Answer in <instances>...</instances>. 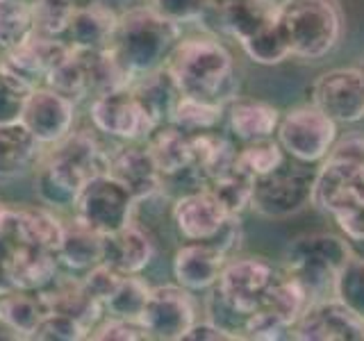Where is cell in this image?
I'll return each mask as SVG.
<instances>
[{"instance_id": "cell-1", "label": "cell", "mask_w": 364, "mask_h": 341, "mask_svg": "<svg viewBox=\"0 0 364 341\" xmlns=\"http://www.w3.org/2000/svg\"><path fill=\"white\" fill-rule=\"evenodd\" d=\"M109 153L91 130H73L46 148L34 173V191L50 210H73L91 178L109 170Z\"/></svg>"}, {"instance_id": "cell-2", "label": "cell", "mask_w": 364, "mask_h": 341, "mask_svg": "<svg viewBox=\"0 0 364 341\" xmlns=\"http://www.w3.org/2000/svg\"><path fill=\"white\" fill-rule=\"evenodd\" d=\"M166 66L182 96L225 107L239 91L235 57L219 37L182 39Z\"/></svg>"}, {"instance_id": "cell-3", "label": "cell", "mask_w": 364, "mask_h": 341, "mask_svg": "<svg viewBox=\"0 0 364 341\" xmlns=\"http://www.w3.org/2000/svg\"><path fill=\"white\" fill-rule=\"evenodd\" d=\"M182 41V26L164 18L148 5L130 7L119 14L112 50L132 77H141L168 64Z\"/></svg>"}, {"instance_id": "cell-4", "label": "cell", "mask_w": 364, "mask_h": 341, "mask_svg": "<svg viewBox=\"0 0 364 341\" xmlns=\"http://www.w3.org/2000/svg\"><path fill=\"white\" fill-rule=\"evenodd\" d=\"M276 16L291 57L303 62H321L337 48L346 30L339 0H282Z\"/></svg>"}, {"instance_id": "cell-5", "label": "cell", "mask_w": 364, "mask_h": 341, "mask_svg": "<svg viewBox=\"0 0 364 341\" xmlns=\"http://www.w3.org/2000/svg\"><path fill=\"white\" fill-rule=\"evenodd\" d=\"M350 255L353 248L344 234L303 232L284 248L282 271L301 284L312 303H316L335 296V280Z\"/></svg>"}, {"instance_id": "cell-6", "label": "cell", "mask_w": 364, "mask_h": 341, "mask_svg": "<svg viewBox=\"0 0 364 341\" xmlns=\"http://www.w3.org/2000/svg\"><path fill=\"white\" fill-rule=\"evenodd\" d=\"M364 200V134L355 132L337 139L316 168L312 205L323 214L337 212Z\"/></svg>"}, {"instance_id": "cell-7", "label": "cell", "mask_w": 364, "mask_h": 341, "mask_svg": "<svg viewBox=\"0 0 364 341\" xmlns=\"http://www.w3.org/2000/svg\"><path fill=\"white\" fill-rule=\"evenodd\" d=\"M314 178V166L287 157L276 170L253 180L250 210L264 219H289L312 205Z\"/></svg>"}, {"instance_id": "cell-8", "label": "cell", "mask_w": 364, "mask_h": 341, "mask_svg": "<svg viewBox=\"0 0 364 341\" xmlns=\"http://www.w3.org/2000/svg\"><path fill=\"white\" fill-rule=\"evenodd\" d=\"M339 139V125L312 102L282 112L276 141L289 159L318 166Z\"/></svg>"}, {"instance_id": "cell-9", "label": "cell", "mask_w": 364, "mask_h": 341, "mask_svg": "<svg viewBox=\"0 0 364 341\" xmlns=\"http://www.w3.org/2000/svg\"><path fill=\"white\" fill-rule=\"evenodd\" d=\"M136 198L117 178L102 173L91 178L80 191L73 214L100 234H112L134 221Z\"/></svg>"}, {"instance_id": "cell-10", "label": "cell", "mask_w": 364, "mask_h": 341, "mask_svg": "<svg viewBox=\"0 0 364 341\" xmlns=\"http://www.w3.org/2000/svg\"><path fill=\"white\" fill-rule=\"evenodd\" d=\"M89 121L98 132L121 141L148 139L157 128V123L148 114L132 87L107 91V94L91 98Z\"/></svg>"}, {"instance_id": "cell-11", "label": "cell", "mask_w": 364, "mask_h": 341, "mask_svg": "<svg viewBox=\"0 0 364 341\" xmlns=\"http://www.w3.org/2000/svg\"><path fill=\"white\" fill-rule=\"evenodd\" d=\"M198 321V305L193 291L173 284L151 287L139 323L148 332V339L182 341L189 328Z\"/></svg>"}, {"instance_id": "cell-12", "label": "cell", "mask_w": 364, "mask_h": 341, "mask_svg": "<svg viewBox=\"0 0 364 341\" xmlns=\"http://www.w3.org/2000/svg\"><path fill=\"white\" fill-rule=\"evenodd\" d=\"M280 269L267 257H228L214 289L246 318L264 303L271 287L276 284Z\"/></svg>"}, {"instance_id": "cell-13", "label": "cell", "mask_w": 364, "mask_h": 341, "mask_svg": "<svg viewBox=\"0 0 364 341\" xmlns=\"http://www.w3.org/2000/svg\"><path fill=\"white\" fill-rule=\"evenodd\" d=\"M310 102L337 125L364 121V80L358 66L323 71L310 87Z\"/></svg>"}, {"instance_id": "cell-14", "label": "cell", "mask_w": 364, "mask_h": 341, "mask_svg": "<svg viewBox=\"0 0 364 341\" xmlns=\"http://www.w3.org/2000/svg\"><path fill=\"white\" fill-rule=\"evenodd\" d=\"M299 341H364V318L335 296L316 301L291 328V337Z\"/></svg>"}, {"instance_id": "cell-15", "label": "cell", "mask_w": 364, "mask_h": 341, "mask_svg": "<svg viewBox=\"0 0 364 341\" xmlns=\"http://www.w3.org/2000/svg\"><path fill=\"white\" fill-rule=\"evenodd\" d=\"M225 205L208 187L185 191L173 200L171 221L185 242H210L230 219Z\"/></svg>"}, {"instance_id": "cell-16", "label": "cell", "mask_w": 364, "mask_h": 341, "mask_svg": "<svg viewBox=\"0 0 364 341\" xmlns=\"http://www.w3.org/2000/svg\"><path fill=\"white\" fill-rule=\"evenodd\" d=\"M75 117H77V102L62 96L60 91L41 85L34 87V91L30 94V100L21 121L48 148L73 132Z\"/></svg>"}, {"instance_id": "cell-17", "label": "cell", "mask_w": 364, "mask_h": 341, "mask_svg": "<svg viewBox=\"0 0 364 341\" xmlns=\"http://www.w3.org/2000/svg\"><path fill=\"white\" fill-rule=\"evenodd\" d=\"M64 219L50 207H3L0 237L14 246H37L57 250Z\"/></svg>"}, {"instance_id": "cell-18", "label": "cell", "mask_w": 364, "mask_h": 341, "mask_svg": "<svg viewBox=\"0 0 364 341\" xmlns=\"http://www.w3.org/2000/svg\"><path fill=\"white\" fill-rule=\"evenodd\" d=\"M123 187H128L136 202L148 200L162 193L164 175L155 166L151 153L146 146H136V141H128L125 146L114 148L109 153V170Z\"/></svg>"}, {"instance_id": "cell-19", "label": "cell", "mask_w": 364, "mask_h": 341, "mask_svg": "<svg viewBox=\"0 0 364 341\" xmlns=\"http://www.w3.org/2000/svg\"><path fill=\"white\" fill-rule=\"evenodd\" d=\"M71 53V43L60 37H46V34H32V37L14 50H7L0 66L23 77L32 87H41L53 68Z\"/></svg>"}, {"instance_id": "cell-20", "label": "cell", "mask_w": 364, "mask_h": 341, "mask_svg": "<svg viewBox=\"0 0 364 341\" xmlns=\"http://www.w3.org/2000/svg\"><path fill=\"white\" fill-rule=\"evenodd\" d=\"M228 261V255L210 242H185L173 255L171 271L180 287L193 293H208Z\"/></svg>"}, {"instance_id": "cell-21", "label": "cell", "mask_w": 364, "mask_h": 341, "mask_svg": "<svg viewBox=\"0 0 364 341\" xmlns=\"http://www.w3.org/2000/svg\"><path fill=\"white\" fill-rule=\"evenodd\" d=\"M191 139V164L185 170L191 187H205L208 182L223 175L237 164V148L225 134L216 130H205L189 134Z\"/></svg>"}, {"instance_id": "cell-22", "label": "cell", "mask_w": 364, "mask_h": 341, "mask_svg": "<svg viewBox=\"0 0 364 341\" xmlns=\"http://www.w3.org/2000/svg\"><path fill=\"white\" fill-rule=\"evenodd\" d=\"M278 0H210L203 23L212 21L214 30L242 41L250 32L276 16Z\"/></svg>"}, {"instance_id": "cell-23", "label": "cell", "mask_w": 364, "mask_h": 341, "mask_svg": "<svg viewBox=\"0 0 364 341\" xmlns=\"http://www.w3.org/2000/svg\"><path fill=\"white\" fill-rule=\"evenodd\" d=\"M155 257V242L139 223H128L105 237L102 261L121 276H141Z\"/></svg>"}, {"instance_id": "cell-24", "label": "cell", "mask_w": 364, "mask_h": 341, "mask_svg": "<svg viewBox=\"0 0 364 341\" xmlns=\"http://www.w3.org/2000/svg\"><path fill=\"white\" fill-rule=\"evenodd\" d=\"M280 117L282 112L276 105H271V102L237 94L225 105L223 121L228 123V130L232 132V136L246 144V141L276 136Z\"/></svg>"}, {"instance_id": "cell-25", "label": "cell", "mask_w": 364, "mask_h": 341, "mask_svg": "<svg viewBox=\"0 0 364 341\" xmlns=\"http://www.w3.org/2000/svg\"><path fill=\"white\" fill-rule=\"evenodd\" d=\"M5 246H7V273L14 289L41 291L60 273V261H57L55 250L37 248V246H14L7 242Z\"/></svg>"}, {"instance_id": "cell-26", "label": "cell", "mask_w": 364, "mask_h": 341, "mask_svg": "<svg viewBox=\"0 0 364 341\" xmlns=\"http://www.w3.org/2000/svg\"><path fill=\"white\" fill-rule=\"evenodd\" d=\"M105 253V234L96 232L85 221H80L73 214V219L64 221L62 239L57 244V261L60 269L68 273H87L102 261Z\"/></svg>"}, {"instance_id": "cell-27", "label": "cell", "mask_w": 364, "mask_h": 341, "mask_svg": "<svg viewBox=\"0 0 364 341\" xmlns=\"http://www.w3.org/2000/svg\"><path fill=\"white\" fill-rule=\"evenodd\" d=\"M39 296L48 312H62V314L77 318L85 328H89V332L102 318V314H105L102 305L85 289L82 280L73 276L57 273L55 280L48 287H43Z\"/></svg>"}, {"instance_id": "cell-28", "label": "cell", "mask_w": 364, "mask_h": 341, "mask_svg": "<svg viewBox=\"0 0 364 341\" xmlns=\"http://www.w3.org/2000/svg\"><path fill=\"white\" fill-rule=\"evenodd\" d=\"M46 155V146L23 121L0 123V180H14L37 170Z\"/></svg>"}, {"instance_id": "cell-29", "label": "cell", "mask_w": 364, "mask_h": 341, "mask_svg": "<svg viewBox=\"0 0 364 341\" xmlns=\"http://www.w3.org/2000/svg\"><path fill=\"white\" fill-rule=\"evenodd\" d=\"M119 11L100 0H80L71 26H68V43L75 48H109L117 32Z\"/></svg>"}, {"instance_id": "cell-30", "label": "cell", "mask_w": 364, "mask_h": 341, "mask_svg": "<svg viewBox=\"0 0 364 341\" xmlns=\"http://www.w3.org/2000/svg\"><path fill=\"white\" fill-rule=\"evenodd\" d=\"M146 148L151 153L155 166L166 180L180 178L191 164V139L187 132L171 123L157 125L146 139Z\"/></svg>"}, {"instance_id": "cell-31", "label": "cell", "mask_w": 364, "mask_h": 341, "mask_svg": "<svg viewBox=\"0 0 364 341\" xmlns=\"http://www.w3.org/2000/svg\"><path fill=\"white\" fill-rule=\"evenodd\" d=\"M43 85L60 91L62 96L71 98L73 102L94 98L96 91H94V73H91L89 48H75V45H71V53L53 68Z\"/></svg>"}, {"instance_id": "cell-32", "label": "cell", "mask_w": 364, "mask_h": 341, "mask_svg": "<svg viewBox=\"0 0 364 341\" xmlns=\"http://www.w3.org/2000/svg\"><path fill=\"white\" fill-rule=\"evenodd\" d=\"M130 87L134 89V94L139 96L144 107L148 109V114H151L157 125L168 123L171 112H173L178 98L182 96L173 75L168 71V66H162L141 77H134Z\"/></svg>"}, {"instance_id": "cell-33", "label": "cell", "mask_w": 364, "mask_h": 341, "mask_svg": "<svg viewBox=\"0 0 364 341\" xmlns=\"http://www.w3.org/2000/svg\"><path fill=\"white\" fill-rule=\"evenodd\" d=\"M48 314L39 291L11 289L0 296V321L9 325L21 339H30L39 321Z\"/></svg>"}, {"instance_id": "cell-34", "label": "cell", "mask_w": 364, "mask_h": 341, "mask_svg": "<svg viewBox=\"0 0 364 341\" xmlns=\"http://www.w3.org/2000/svg\"><path fill=\"white\" fill-rule=\"evenodd\" d=\"M237 43L242 45V50L248 60L259 66H278L291 57V48L278 23V16H273L264 26H259L257 30H253L248 37H244Z\"/></svg>"}, {"instance_id": "cell-35", "label": "cell", "mask_w": 364, "mask_h": 341, "mask_svg": "<svg viewBox=\"0 0 364 341\" xmlns=\"http://www.w3.org/2000/svg\"><path fill=\"white\" fill-rule=\"evenodd\" d=\"M32 34H37L32 0H0V50L18 48Z\"/></svg>"}, {"instance_id": "cell-36", "label": "cell", "mask_w": 364, "mask_h": 341, "mask_svg": "<svg viewBox=\"0 0 364 341\" xmlns=\"http://www.w3.org/2000/svg\"><path fill=\"white\" fill-rule=\"evenodd\" d=\"M225 107L214 105V102H205L198 98L180 96L173 112H171L168 123L180 128L187 134H196L205 130H216L223 121Z\"/></svg>"}, {"instance_id": "cell-37", "label": "cell", "mask_w": 364, "mask_h": 341, "mask_svg": "<svg viewBox=\"0 0 364 341\" xmlns=\"http://www.w3.org/2000/svg\"><path fill=\"white\" fill-rule=\"evenodd\" d=\"M148 293H151V287H148L141 276H123L119 287L114 289V293L102 307H105L107 316L139 321L146 301H148Z\"/></svg>"}, {"instance_id": "cell-38", "label": "cell", "mask_w": 364, "mask_h": 341, "mask_svg": "<svg viewBox=\"0 0 364 341\" xmlns=\"http://www.w3.org/2000/svg\"><path fill=\"white\" fill-rule=\"evenodd\" d=\"M284 159H287V155H284L280 144L276 141V136L246 141L237 151V166L244 168L253 180L271 173V170H276Z\"/></svg>"}, {"instance_id": "cell-39", "label": "cell", "mask_w": 364, "mask_h": 341, "mask_svg": "<svg viewBox=\"0 0 364 341\" xmlns=\"http://www.w3.org/2000/svg\"><path fill=\"white\" fill-rule=\"evenodd\" d=\"M208 187L216 198H219L225 210L230 214H242L246 207H250V193H253V178L237 164L225 170L223 175L208 182Z\"/></svg>"}, {"instance_id": "cell-40", "label": "cell", "mask_w": 364, "mask_h": 341, "mask_svg": "<svg viewBox=\"0 0 364 341\" xmlns=\"http://www.w3.org/2000/svg\"><path fill=\"white\" fill-rule=\"evenodd\" d=\"M77 3L80 0H32L37 34H46V37L66 34Z\"/></svg>"}, {"instance_id": "cell-41", "label": "cell", "mask_w": 364, "mask_h": 341, "mask_svg": "<svg viewBox=\"0 0 364 341\" xmlns=\"http://www.w3.org/2000/svg\"><path fill=\"white\" fill-rule=\"evenodd\" d=\"M335 298L364 318V257L353 253L335 280Z\"/></svg>"}, {"instance_id": "cell-42", "label": "cell", "mask_w": 364, "mask_h": 341, "mask_svg": "<svg viewBox=\"0 0 364 341\" xmlns=\"http://www.w3.org/2000/svg\"><path fill=\"white\" fill-rule=\"evenodd\" d=\"M34 87L0 66V123L21 121Z\"/></svg>"}, {"instance_id": "cell-43", "label": "cell", "mask_w": 364, "mask_h": 341, "mask_svg": "<svg viewBox=\"0 0 364 341\" xmlns=\"http://www.w3.org/2000/svg\"><path fill=\"white\" fill-rule=\"evenodd\" d=\"M30 339L39 341H80L89 339V328H85L77 318L62 314V312H48L46 314L37 330L32 332Z\"/></svg>"}, {"instance_id": "cell-44", "label": "cell", "mask_w": 364, "mask_h": 341, "mask_svg": "<svg viewBox=\"0 0 364 341\" xmlns=\"http://www.w3.org/2000/svg\"><path fill=\"white\" fill-rule=\"evenodd\" d=\"M146 5L164 18L180 23V26L203 23L210 11V0H146Z\"/></svg>"}, {"instance_id": "cell-45", "label": "cell", "mask_w": 364, "mask_h": 341, "mask_svg": "<svg viewBox=\"0 0 364 341\" xmlns=\"http://www.w3.org/2000/svg\"><path fill=\"white\" fill-rule=\"evenodd\" d=\"M89 339H94V341H144V339H148V332L139 321L107 316L105 321H98L94 328H91Z\"/></svg>"}, {"instance_id": "cell-46", "label": "cell", "mask_w": 364, "mask_h": 341, "mask_svg": "<svg viewBox=\"0 0 364 341\" xmlns=\"http://www.w3.org/2000/svg\"><path fill=\"white\" fill-rule=\"evenodd\" d=\"M121 273L119 271H114L112 266H107L105 261H100V264H96L94 269H89L87 273H82V284H85V289L94 296V298L100 303V305H105L107 298L114 293V289L119 287V282H121ZM105 310V307H102Z\"/></svg>"}, {"instance_id": "cell-47", "label": "cell", "mask_w": 364, "mask_h": 341, "mask_svg": "<svg viewBox=\"0 0 364 341\" xmlns=\"http://www.w3.org/2000/svg\"><path fill=\"white\" fill-rule=\"evenodd\" d=\"M333 219L339 227V232L348 239V244L364 242V200L337 212Z\"/></svg>"}, {"instance_id": "cell-48", "label": "cell", "mask_w": 364, "mask_h": 341, "mask_svg": "<svg viewBox=\"0 0 364 341\" xmlns=\"http://www.w3.org/2000/svg\"><path fill=\"white\" fill-rule=\"evenodd\" d=\"M208 339L210 341H230L232 335H228L223 328L212 323L210 318H203V321H196L189 328V332L185 335V339H182V341H208Z\"/></svg>"}, {"instance_id": "cell-49", "label": "cell", "mask_w": 364, "mask_h": 341, "mask_svg": "<svg viewBox=\"0 0 364 341\" xmlns=\"http://www.w3.org/2000/svg\"><path fill=\"white\" fill-rule=\"evenodd\" d=\"M0 341H21V335L14 332L9 325H5L3 321H0Z\"/></svg>"}, {"instance_id": "cell-50", "label": "cell", "mask_w": 364, "mask_h": 341, "mask_svg": "<svg viewBox=\"0 0 364 341\" xmlns=\"http://www.w3.org/2000/svg\"><path fill=\"white\" fill-rule=\"evenodd\" d=\"M350 248H353V253H355V255H362V257H364V242H360V244H350Z\"/></svg>"}, {"instance_id": "cell-51", "label": "cell", "mask_w": 364, "mask_h": 341, "mask_svg": "<svg viewBox=\"0 0 364 341\" xmlns=\"http://www.w3.org/2000/svg\"><path fill=\"white\" fill-rule=\"evenodd\" d=\"M358 71H360V75H362V80H364V57H362V62H360V66H358Z\"/></svg>"}, {"instance_id": "cell-52", "label": "cell", "mask_w": 364, "mask_h": 341, "mask_svg": "<svg viewBox=\"0 0 364 341\" xmlns=\"http://www.w3.org/2000/svg\"><path fill=\"white\" fill-rule=\"evenodd\" d=\"M3 207H5V205L0 202V225H3Z\"/></svg>"}]
</instances>
